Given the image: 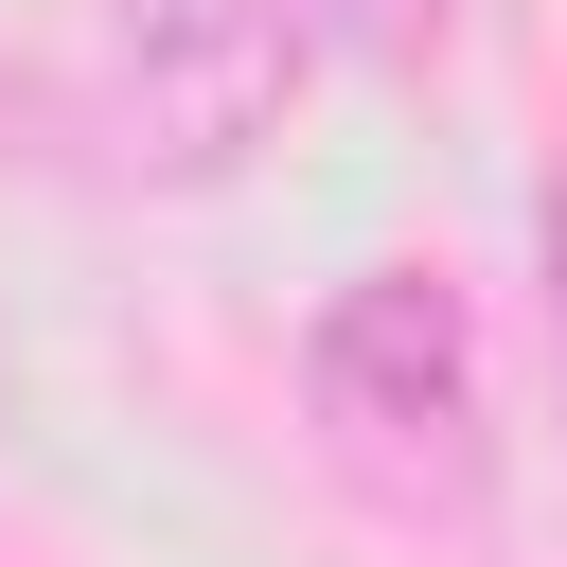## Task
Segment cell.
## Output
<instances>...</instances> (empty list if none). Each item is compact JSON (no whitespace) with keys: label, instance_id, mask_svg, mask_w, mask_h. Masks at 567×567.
<instances>
[{"label":"cell","instance_id":"cell-1","mask_svg":"<svg viewBox=\"0 0 567 567\" xmlns=\"http://www.w3.org/2000/svg\"><path fill=\"white\" fill-rule=\"evenodd\" d=\"M301 390L354 478L390 496H478V319L443 266H354L301 337Z\"/></svg>","mask_w":567,"mask_h":567},{"label":"cell","instance_id":"cell-2","mask_svg":"<svg viewBox=\"0 0 567 567\" xmlns=\"http://www.w3.org/2000/svg\"><path fill=\"white\" fill-rule=\"evenodd\" d=\"M124 89L159 177H248L301 106V35L284 0H124Z\"/></svg>","mask_w":567,"mask_h":567},{"label":"cell","instance_id":"cell-3","mask_svg":"<svg viewBox=\"0 0 567 567\" xmlns=\"http://www.w3.org/2000/svg\"><path fill=\"white\" fill-rule=\"evenodd\" d=\"M354 35H390V53H425V35H443V0H354Z\"/></svg>","mask_w":567,"mask_h":567},{"label":"cell","instance_id":"cell-4","mask_svg":"<svg viewBox=\"0 0 567 567\" xmlns=\"http://www.w3.org/2000/svg\"><path fill=\"white\" fill-rule=\"evenodd\" d=\"M549 301H567V195H549Z\"/></svg>","mask_w":567,"mask_h":567}]
</instances>
